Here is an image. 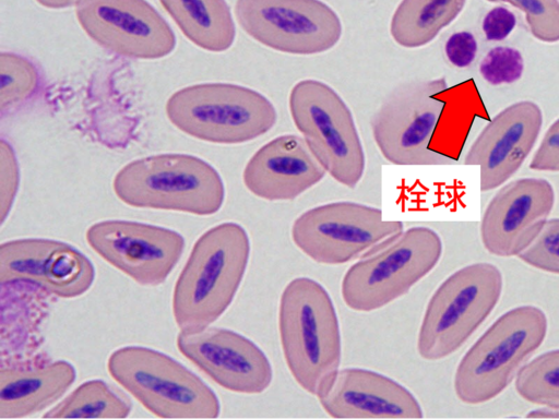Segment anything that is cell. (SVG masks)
I'll list each match as a JSON object with an SVG mask.
<instances>
[{
  "label": "cell",
  "mask_w": 559,
  "mask_h": 419,
  "mask_svg": "<svg viewBox=\"0 0 559 419\" xmlns=\"http://www.w3.org/2000/svg\"><path fill=\"white\" fill-rule=\"evenodd\" d=\"M249 256V236L237 223L215 225L197 239L173 291L179 330L206 327L223 315L238 291Z\"/></svg>",
  "instance_id": "1"
},
{
  "label": "cell",
  "mask_w": 559,
  "mask_h": 419,
  "mask_svg": "<svg viewBox=\"0 0 559 419\" xmlns=\"http://www.w3.org/2000/svg\"><path fill=\"white\" fill-rule=\"evenodd\" d=\"M278 331L284 359L298 385L319 396L340 370L338 320L325 288L309 277H296L283 289Z\"/></svg>",
  "instance_id": "2"
},
{
  "label": "cell",
  "mask_w": 559,
  "mask_h": 419,
  "mask_svg": "<svg viewBox=\"0 0 559 419\" xmlns=\"http://www.w3.org/2000/svg\"><path fill=\"white\" fill-rule=\"evenodd\" d=\"M112 189L124 204L138 208L209 216L217 213L225 188L217 170L186 154H160L135 159L115 176Z\"/></svg>",
  "instance_id": "3"
},
{
  "label": "cell",
  "mask_w": 559,
  "mask_h": 419,
  "mask_svg": "<svg viewBox=\"0 0 559 419\" xmlns=\"http://www.w3.org/2000/svg\"><path fill=\"white\" fill-rule=\"evenodd\" d=\"M546 314L536 306H520L498 318L457 364L454 391L468 405L487 403L515 379L527 358L543 344Z\"/></svg>",
  "instance_id": "4"
},
{
  "label": "cell",
  "mask_w": 559,
  "mask_h": 419,
  "mask_svg": "<svg viewBox=\"0 0 559 419\" xmlns=\"http://www.w3.org/2000/svg\"><path fill=\"white\" fill-rule=\"evenodd\" d=\"M111 379L159 418H216L219 400L197 374L170 356L144 346H123L107 359Z\"/></svg>",
  "instance_id": "5"
},
{
  "label": "cell",
  "mask_w": 559,
  "mask_h": 419,
  "mask_svg": "<svg viewBox=\"0 0 559 419\" xmlns=\"http://www.w3.org/2000/svg\"><path fill=\"white\" fill-rule=\"evenodd\" d=\"M166 116L183 133L218 144L252 141L277 119L264 95L230 83L197 84L175 92L166 103Z\"/></svg>",
  "instance_id": "6"
},
{
  "label": "cell",
  "mask_w": 559,
  "mask_h": 419,
  "mask_svg": "<svg viewBox=\"0 0 559 419\" xmlns=\"http://www.w3.org/2000/svg\"><path fill=\"white\" fill-rule=\"evenodd\" d=\"M444 77L412 80L395 86L374 111L370 125L382 156L397 166H448L455 159L432 149L448 101Z\"/></svg>",
  "instance_id": "7"
},
{
  "label": "cell",
  "mask_w": 559,
  "mask_h": 419,
  "mask_svg": "<svg viewBox=\"0 0 559 419\" xmlns=\"http://www.w3.org/2000/svg\"><path fill=\"white\" fill-rule=\"evenodd\" d=\"M501 291V272L491 263H473L451 274L425 310L417 338L419 356L436 361L455 352L495 309Z\"/></svg>",
  "instance_id": "8"
},
{
  "label": "cell",
  "mask_w": 559,
  "mask_h": 419,
  "mask_svg": "<svg viewBox=\"0 0 559 419\" xmlns=\"http://www.w3.org/2000/svg\"><path fill=\"white\" fill-rule=\"evenodd\" d=\"M442 241L431 228L403 230L353 264L342 280L345 304L358 312L378 310L405 295L438 264Z\"/></svg>",
  "instance_id": "9"
},
{
  "label": "cell",
  "mask_w": 559,
  "mask_h": 419,
  "mask_svg": "<svg viewBox=\"0 0 559 419\" xmlns=\"http://www.w3.org/2000/svg\"><path fill=\"white\" fill-rule=\"evenodd\" d=\"M289 111L312 154L337 182L355 188L365 171V153L346 103L326 83L305 79L290 89Z\"/></svg>",
  "instance_id": "10"
},
{
  "label": "cell",
  "mask_w": 559,
  "mask_h": 419,
  "mask_svg": "<svg viewBox=\"0 0 559 419\" xmlns=\"http://www.w3.org/2000/svg\"><path fill=\"white\" fill-rule=\"evenodd\" d=\"M404 230L399 220H384L379 208L355 202H332L300 214L292 239L308 258L340 265L371 253Z\"/></svg>",
  "instance_id": "11"
},
{
  "label": "cell",
  "mask_w": 559,
  "mask_h": 419,
  "mask_svg": "<svg viewBox=\"0 0 559 419\" xmlns=\"http://www.w3.org/2000/svg\"><path fill=\"white\" fill-rule=\"evenodd\" d=\"M235 15L255 41L290 55L325 52L343 33L338 15L321 0H237Z\"/></svg>",
  "instance_id": "12"
},
{
  "label": "cell",
  "mask_w": 559,
  "mask_h": 419,
  "mask_svg": "<svg viewBox=\"0 0 559 419\" xmlns=\"http://www.w3.org/2000/svg\"><path fill=\"white\" fill-rule=\"evenodd\" d=\"M93 251L138 284H163L185 249L183 237L169 228L138 222L107 219L85 232Z\"/></svg>",
  "instance_id": "13"
},
{
  "label": "cell",
  "mask_w": 559,
  "mask_h": 419,
  "mask_svg": "<svg viewBox=\"0 0 559 419\" xmlns=\"http://www.w3.org/2000/svg\"><path fill=\"white\" fill-rule=\"evenodd\" d=\"M75 16L94 41L120 56L159 59L176 46L173 29L145 0H82Z\"/></svg>",
  "instance_id": "14"
},
{
  "label": "cell",
  "mask_w": 559,
  "mask_h": 419,
  "mask_svg": "<svg viewBox=\"0 0 559 419\" xmlns=\"http://www.w3.org/2000/svg\"><path fill=\"white\" fill-rule=\"evenodd\" d=\"M179 352L223 388L260 394L271 384L272 366L252 340L231 330L206 326L180 330Z\"/></svg>",
  "instance_id": "15"
},
{
  "label": "cell",
  "mask_w": 559,
  "mask_h": 419,
  "mask_svg": "<svg viewBox=\"0 0 559 419\" xmlns=\"http://www.w3.org/2000/svg\"><path fill=\"white\" fill-rule=\"evenodd\" d=\"M94 279L91 260L67 242L22 238L0 246V283L29 282L56 298L72 299L84 295Z\"/></svg>",
  "instance_id": "16"
},
{
  "label": "cell",
  "mask_w": 559,
  "mask_h": 419,
  "mask_svg": "<svg viewBox=\"0 0 559 419\" xmlns=\"http://www.w3.org/2000/svg\"><path fill=\"white\" fill-rule=\"evenodd\" d=\"M554 204L555 191L546 179L522 178L504 184L481 217L485 249L496 256H518L540 232Z\"/></svg>",
  "instance_id": "17"
},
{
  "label": "cell",
  "mask_w": 559,
  "mask_h": 419,
  "mask_svg": "<svg viewBox=\"0 0 559 419\" xmlns=\"http://www.w3.org/2000/svg\"><path fill=\"white\" fill-rule=\"evenodd\" d=\"M543 124L540 107L532 100L511 104L481 130L464 164L479 167V188L487 192L507 182L531 154Z\"/></svg>",
  "instance_id": "18"
},
{
  "label": "cell",
  "mask_w": 559,
  "mask_h": 419,
  "mask_svg": "<svg viewBox=\"0 0 559 419\" xmlns=\"http://www.w3.org/2000/svg\"><path fill=\"white\" fill-rule=\"evenodd\" d=\"M333 418H421L416 397L402 384L374 371L340 369L318 396Z\"/></svg>",
  "instance_id": "19"
},
{
  "label": "cell",
  "mask_w": 559,
  "mask_h": 419,
  "mask_svg": "<svg viewBox=\"0 0 559 419\" xmlns=\"http://www.w3.org/2000/svg\"><path fill=\"white\" fill-rule=\"evenodd\" d=\"M326 171L302 136L283 134L262 145L248 160L242 181L266 201H290L319 183Z\"/></svg>",
  "instance_id": "20"
},
{
  "label": "cell",
  "mask_w": 559,
  "mask_h": 419,
  "mask_svg": "<svg viewBox=\"0 0 559 419\" xmlns=\"http://www.w3.org/2000/svg\"><path fill=\"white\" fill-rule=\"evenodd\" d=\"M55 299L34 283H1V367L31 368L51 361L43 349V325Z\"/></svg>",
  "instance_id": "21"
},
{
  "label": "cell",
  "mask_w": 559,
  "mask_h": 419,
  "mask_svg": "<svg viewBox=\"0 0 559 419\" xmlns=\"http://www.w3.org/2000/svg\"><path fill=\"white\" fill-rule=\"evenodd\" d=\"M76 371L67 360L31 368H0V419L29 417L58 402L70 388Z\"/></svg>",
  "instance_id": "22"
},
{
  "label": "cell",
  "mask_w": 559,
  "mask_h": 419,
  "mask_svg": "<svg viewBox=\"0 0 559 419\" xmlns=\"http://www.w3.org/2000/svg\"><path fill=\"white\" fill-rule=\"evenodd\" d=\"M183 35L198 47L222 52L231 47L235 23L225 0H159Z\"/></svg>",
  "instance_id": "23"
},
{
  "label": "cell",
  "mask_w": 559,
  "mask_h": 419,
  "mask_svg": "<svg viewBox=\"0 0 559 419\" xmlns=\"http://www.w3.org/2000/svg\"><path fill=\"white\" fill-rule=\"evenodd\" d=\"M466 0H402L395 9L390 34L405 48L429 44L462 12Z\"/></svg>",
  "instance_id": "24"
},
{
  "label": "cell",
  "mask_w": 559,
  "mask_h": 419,
  "mask_svg": "<svg viewBox=\"0 0 559 419\" xmlns=\"http://www.w3.org/2000/svg\"><path fill=\"white\" fill-rule=\"evenodd\" d=\"M128 399L102 380L81 383L47 410L45 418H126L131 412Z\"/></svg>",
  "instance_id": "25"
},
{
  "label": "cell",
  "mask_w": 559,
  "mask_h": 419,
  "mask_svg": "<svg viewBox=\"0 0 559 419\" xmlns=\"http://www.w3.org/2000/svg\"><path fill=\"white\" fill-rule=\"evenodd\" d=\"M514 385L523 399L538 406L559 408V349L524 363Z\"/></svg>",
  "instance_id": "26"
},
{
  "label": "cell",
  "mask_w": 559,
  "mask_h": 419,
  "mask_svg": "<svg viewBox=\"0 0 559 419\" xmlns=\"http://www.w3.org/2000/svg\"><path fill=\"white\" fill-rule=\"evenodd\" d=\"M40 85V75L33 61L19 53H0V111H12L32 99Z\"/></svg>",
  "instance_id": "27"
},
{
  "label": "cell",
  "mask_w": 559,
  "mask_h": 419,
  "mask_svg": "<svg viewBox=\"0 0 559 419\" xmlns=\"http://www.w3.org/2000/svg\"><path fill=\"white\" fill-rule=\"evenodd\" d=\"M507 2L523 12L531 34L538 40L559 41V0H487Z\"/></svg>",
  "instance_id": "28"
},
{
  "label": "cell",
  "mask_w": 559,
  "mask_h": 419,
  "mask_svg": "<svg viewBox=\"0 0 559 419\" xmlns=\"http://www.w3.org/2000/svg\"><path fill=\"white\" fill-rule=\"evenodd\" d=\"M524 71L522 53L512 47L499 46L489 50L479 64L481 77L491 85L511 84Z\"/></svg>",
  "instance_id": "29"
},
{
  "label": "cell",
  "mask_w": 559,
  "mask_h": 419,
  "mask_svg": "<svg viewBox=\"0 0 559 419\" xmlns=\"http://www.w3.org/2000/svg\"><path fill=\"white\" fill-rule=\"evenodd\" d=\"M518 258L535 268L559 274V218L547 219L537 237Z\"/></svg>",
  "instance_id": "30"
},
{
  "label": "cell",
  "mask_w": 559,
  "mask_h": 419,
  "mask_svg": "<svg viewBox=\"0 0 559 419\" xmlns=\"http://www.w3.org/2000/svg\"><path fill=\"white\" fill-rule=\"evenodd\" d=\"M19 188V167L11 145L1 140L0 143V211L1 224L7 219Z\"/></svg>",
  "instance_id": "31"
},
{
  "label": "cell",
  "mask_w": 559,
  "mask_h": 419,
  "mask_svg": "<svg viewBox=\"0 0 559 419\" xmlns=\"http://www.w3.org/2000/svg\"><path fill=\"white\" fill-rule=\"evenodd\" d=\"M530 168L536 171H559V118L545 132Z\"/></svg>",
  "instance_id": "32"
},
{
  "label": "cell",
  "mask_w": 559,
  "mask_h": 419,
  "mask_svg": "<svg viewBox=\"0 0 559 419\" xmlns=\"http://www.w3.org/2000/svg\"><path fill=\"white\" fill-rule=\"evenodd\" d=\"M476 53L477 41L469 32L454 33L445 43V55L449 61L457 68L469 65Z\"/></svg>",
  "instance_id": "33"
},
{
  "label": "cell",
  "mask_w": 559,
  "mask_h": 419,
  "mask_svg": "<svg viewBox=\"0 0 559 419\" xmlns=\"http://www.w3.org/2000/svg\"><path fill=\"white\" fill-rule=\"evenodd\" d=\"M516 24L514 13L504 7H495L484 17L483 31L490 41H500L507 38Z\"/></svg>",
  "instance_id": "34"
},
{
  "label": "cell",
  "mask_w": 559,
  "mask_h": 419,
  "mask_svg": "<svg viewBox=\"0 0 559 419\" xmlns=\"http://www.w3.org/2000/svg\"><path fill=\"white\" fill-rule=\"evenodd\" d=\"M526 416L530 418H559V408L539 406L532 409Z\"/></svg>",
  "instance_id": "35"
},
{
  "label": "cell",
  "mask_w": 559,
  "mask_h": 419,
  "mask_svg": "<svg viewBox=\"0 0 559 419\" xmlns=\"http://www.w3.org/2000/svg\"><path fill=\"white\" fill-rule=\"evenodd\" d=\"M41 7L47 9H66L73 5H78L82 0H35Z\"/></svg>",
  "instance_id": "36"
}]
</instances>
